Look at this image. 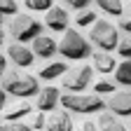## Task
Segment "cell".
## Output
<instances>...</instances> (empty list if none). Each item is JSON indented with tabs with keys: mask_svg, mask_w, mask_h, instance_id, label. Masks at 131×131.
I'll return each mask as SVG.
<instances>
[{
	"mask_svg": "<svg viewBox=\"0 0 131 131\" xmlns=\"http://www.w3.org/2000/svg\"><path fill=\"white\" fill-rule=\"evenodd\" d=\"M7 59L19 66V68H28V66H33V61H35V56H33V52L26 47V45H9L7 47Z\"/></svg>",
	"mask_w": 131,
	"mask_h": 131,
	"instance_id": "11",
	"label": "cell"
},
{
	"mask_svg": "<svg viewBox=\"0 0 131 131\" xmlns=\"http://www.w3.org/2000/svg\"><path fill=\"white\" fill-rule=\"evenodd\" d=\"M89 38H91V42L101 49V52H105V54L115 52V49H117V45H119L117 28H115L110 21H105V19H98V21L91 26Z\"/></svg>",
	"mask_w": 131,
	"mask_h": 131,
	"instance_id": "5",
	"label": "cell"
},
{
	"mask_svg": "<svg viewBox=\"0 0 131 131\" xmlns=\"http://www.w3.org/2000/svg\"><path fill=\"white\" fill-rule=\"evenodd\" d=\"M0 30H3V14H0Z\"/></svg>",
	"mask_w": 131,
	"mask_h": 131,
	"instance_id": "32",
	"label": "cell"
},
{
	"mask_svg": "<svg viewBox=\"0 0 131 131\" xmlns=\"http://www.w3.org/2000/svg\"><path fill=\"white\" fill-rule=\"evenodd\" d=\"M59 101H61V91L56 89V87H45V89H40V94L35 96V108H38V112H49V110H54L56 105H59Z\"/></svg>",
	"mask_w": 131,
	"mask_h": 131,
	"instance_id": "8",
	"label": "cell"
},
{
	"mask_svg": "<svg viewBox=\"0 0 131 131\" xmlns=\"http://www.w3.org/2000/svg\"><path fill=\"white\" fill-rule=\"evenodd\" d=\"M66 110L77 112V115H89V112H101L105 110V101L96 94H66L59 101Z\"/></svg>",
	"mask_w": 131,
	"mask_h": 131,
	"instance_id": "4",
	"label": "cell"
},
{
	"mask_svg": "<svg viewBox=\"0 0 131 131\" xmlns=\"http://www.w3.org/2000/svg\"><path fill=\"white\" fill-rule=\"evenodd\" d=\"M16 12H19V5L14 0H0V14L3 16H16Z\"/></svg>",
	"mask_w": 131,
	"mask_h": 131,
	"instance_id": "23",
	"label": "cell"
},
{
	"mask_svg": "<svg viewBox=\"0 0 131 131\" xmlns=\"http://www.w3.org/2000/svg\"><path fill=\"white\" fill-rule=\"evenodd\" d=\"M3 126H5V124H3V122H0V131H3Z\"/></svg>",
	"mask_w": 131,
	"mask_h": 131,
	"instance_id": "33",
	"label": "cell"
},
{
	"mask_svg": "<svg viewBox=\"0 0 131 131\" xmlns=\"http://www.w3.org/2000/svg\"><path fill=\"white\" fill-rule=\"evenodd\" d=\"M45 16H47L45 24H47L49 30H56V33H66V30H68L70 16H68V12H66L63 7H52Z\"/></svg>",
	"mask_w": 131,
	"mask_h": 131,
	"instance_id": "10",
	"label": "cell"
},
{
	"mask_svg": "<svg viewBox=\"0 0 131 131\" xmlns=\"http://www.w3.org/2000/svg\"><path fill=\"white\" fill-rule=\"evenodd\" d=\"M66 73H68V66H66L63 61H52L49 66H45V68L40 70V80H56V77H63Z\"/></svg>",
	"mask_w": 131,
	"mask_h": 131,
	"instance_id": "16",
	"label": "cell"
},
{
	"mask_svg": "<svg viewBox=\"0 0 131 131\" xmlns=\"http://www.w3.org/2000/svg\"><path fill=\"white\" fill-rule=\"evenodd\" d=\"M30 103L28 101H19V103H14L12 108H7L5 110V119H7V124H12V122H21L24 117H28L30 115Z\"/></svg>",
	"mask_w": 131,
	"mask_h": 131,
	"instance_id": "15",
	"label": "cell"
},
{
	"mask_svg": "<svg viewBox=\"0 0 131 131\" xmlns=\"http://www.w3.org/2000/svg\"><path fill=\"white\" fill-rule=\"evenodd\" d=\"M7 98H9V96L0 89V110H7Z\"/></svg>",
	"mask_w": 131,
	"mask_h": 131,
	"instance_id": "30",
	"label": "cell"
},
{
	"mask_svg": "<svg viewBox=\"0 0 131 131\" xmlns=\"http://www.w3.org/2000/svg\"><path fill=\"white\" fill-rule=\"evenodd\" d=\"M115 82L131 89V61H122L117 68H115Z\"/></svg>",
	"mask_w": 131,
	"mask_h": 131,
	"instance_id": "17",
	"label": "cell"
},
{
	"mask_svg": "<svg viewBox=\"0 0 131 131\" xmlns=\"http://www.w3.org/2000/svg\"><path fill=\"white\" fill-rule=\"evenodd\" d=\"M45 124H47V117H45V115L42 112H35V115H33V119H30V129L33 131H35V129H45Z\"/></svg>",
	"mask_w": 131,
	"mask_h": 131,
	"instance_id": "25",
	"label": "cell"
},
{
	"mask_svg": "<svg viewBox=\"0 0 131 131\" xmlns=\"http://www.w3.org/2000/svg\"><path fill=\"white\" fill-rule=\"evenodd\" d=\"M98 7L110 16H122L124 14V3H119V0H101Z\"/></svg>",
	"mask_w": 131,
	"mask_h": 131,
	"instance_id": "18",
	"label": "cell"
},
{
	"mask_svg": "<svg viewBox=\"0 0 131 131\" xmlns=\"http://www.w3.org/2000/svg\"><path fill=\"white\" fill-rule=\"evenodd\" d=\"M54 54H59V42L52 35H38L35 40H33V56L52 59Z\"/></svg>",
	"mask_w": 131,
	"mask_h": 131,
	"instance_id": "9",
	"label": "cell"
},
{
	"mask_svg": "<svg viewBox=\"0 0 131 131\" xmlns=\"http://www.w3.org/2000/svg\"><path fill=\"white\" fill-rule=\"evenodd\" d=\"M94 80V68L89 66H75V68H68V73L63 75V89L68 94H84V89L91 84Z\"/></svg>",
	"mask_w": 131,
	"mask_h": 131,
	"instance_id": "6",
	"label": "cell"
},
{
	"mask_svg": "<svg viewBox=\"0 0 131 131\" xmlns=\"http://www.w3.org/2000/svg\"><path fill=\"white\" fill-rule=\"evenodd\" d=\"M9 35L16 40V45H26L33 42L38 35H42V24L30 14H16L9 21Z\"/></svg>",
	"mask_w": 131,
	"mask_h": 131,
	"instance_id": "3",
	"label": "cell"
},
{
	"mask_svg": "<svg viewBox=\"0 0 131 131\" xmlns=\"http://www.w3.org/2000/svg\"><path fill=\"white\" fill-rule=\"evenodd\" d=\"M3 131H33V129L28 124H24V122H12V124H5Z\"/></svg>",
	"mask_w": 131,
	"mask_h": 131,
	"instance_id": "26",
	"label": "cell"
},
{
	"mask_svg": "<svg viewBox=\"0 0 131 131\" xmlns=\"http://www.w3.org/2000/svg\"><path fill=\"white\" fill-rule=\"evenodd\" d=\"M59 54L68 61H82V59H89L94 54V49H91V42L84 35H80L77 30L68 28L63 33L61 42H59Z\"/></svg>",
	"mask_w": 131,
	"mask_h": 131,
	"instance_id": "2",
	"label": "cell"
},
{
	"mask_svg": "<svg viewBox=\"0 0 131 131\" xmlns=\"http://www.w3.org/2000/svg\"><path fill=\"white\" fill-rule=\"evenodd\" d=\"M5 73H7V59L0 54V80H3V75H5Z\"/></svg>",
	"mask_w": 131,
	"mask_h": 131,
	"instance_id": "29",
	"label": "cell"
},
{
	"mask_svg": "<svg viewBox=\"0 0 131 131\" xmlns=\"http://www.w3.org/2000/svg\"><path fill=\"white\" fill-rule=\"evenodd\" d=\"M98 21V16H96V12H91V9H87V12H80L77 16H75V24L80 26V28H87V26H94Z\"/></svg>",
	"mask_w": 131,
	"mask_h": 131,
	"instance_id": "20",
	"label": "cell"
},
{
	"mask_svg": "<svg viewBox=\"0 0 131 131\" xmlns=\"http://www.w3.org/2000/svg\"><path fill=\"white\" fill-rule=\"evenodd\" d=\"M45 129L47 131H73V119L66 110H56V112L49 115Z\"/></svg>",
	"mask_w": 131,
	"mask_h": 131,
	"instance_id": "12",
	"label": "cell"
},
{
	"mask_svg": "<svg viewBox=\"0 0 131 131\" xmlns=\"http://www.w3.org/2000/svg\"><path fill=\"white\" fill-rule=\"evenodd\" d=\"M96 126H98V131H129V129L124 126V122H122L119 117H115L112 112H101Z\"/></svg>",
	"mask_w": 131,
	"mask_h": 131,
	"instance_id": "14",
	"label": "cell"
},
{
	"mask_svg": "<svg viewBox=\"0 0 131 131\" xmlns=\"http://www.w3.org/2000/svg\"><path fill=\"white\" fill-rule=\"evenodd\" d=\"M77 131H98V126H96L94 122H84V124H80Z\"/></svg>",
	"mask_w": 131,
	"mask_h": 131,
	"instance_id": "28",
	"label": "cell"
},
{
	"mask_svg": "<svg viewBox=\"0 0 131 131\" xmlns=\"http://www.w3.org/2000/svg\"><path fill=\"white\" fill-rule=\"evenodd\" d=\"M108 110L115 117H131V91H115L108 98Z\"/></svg>",
	"mask_w": 131,
	"mask_h": 131,
	"instance_id": "7",
	"label": "cell"
},
{
	"mask_svg": "<svg viewBox=\"0 0 131 131\" xmlns=\"http://www.w3.org/2000/svg\"><path fill=\"white\" fill-rule=\"evenodd\" d=\"M94 59V70L96 73H115V68H117V61H115L112 54H105V52H94L91 54Z\"/></svg>",
	"mask_w": 131,
	"mask_h": 131,
	"instance_id": "13",
	"label": "cell"
},
{
	"mask_svg": "<svg viewBox=\"0 0 131 131\" xmlns=\"http://www.w3.org/2000/svg\"><path fill=\"white\" fill-rule=\"evenodd\" d=\"M94 94L96 96H105V94H115V82H110V80H101V82H96L94 84Z\"/></svg>",
	"mask_w": 131,
	"mask_h": 131,
	"instance_id": "21",
	"label": "cell"
},
{
	"mask_svg": "<svg viewBox=\"0 0 131 131\" xmlns=\"http://www.w3.org/2000/svg\"><path fill=\"white\" fill-rule=\"evenodd\" d=\"M0 82H3V91L7 96H16V98H21V101H26V98L40 94V82H38V77H33L28 73L7 70Z\"/></svg>",
	"mask_w": 131,
	"mask_h": 131,
	"instance_id": "1",
	"label": "cell"
},
{
	"mask_svg": "<svg viewBox=\"0 0 131 131\" xmlns=\"http://www.w3.org/2000/svg\"><path fill=\"white\" fill-rule=\"evenodd\" d=\"M117 54L124 59V61H131V35H124L117 45Z\"/></svg>",
	"mask_w": 131,
	"mask_h": 131,
	"instance_id": "22",
	"label": "cell"
},
{
	"mask_svg": "<svg viewBox=\"0 0 131 131\" xmlns=\"http://www.w3.org/2000/svg\"><path fill=\"white\" fill-rule=\"evenodd\" d=\"M119 28L124 30V33H129V35H131V9L122 16V19H119Z\"/></svg>",
	"mask_w": 131,
	"mask_h": 131,
	"instance_id": "27",
	"label": "cell"
},
{
	"mask_svg": "<svg viewBox=\"0 0 131 131\" xmlns=\"http://www.w3.org/2000/svg\"><path fill=\"white\" fill-rule=\"evenodd\" d=\"M24 7L28 12H49L54 7V3H52V0H26Z\"/></svg>",
	"mask_w": 131,
	"mask_h": 131,
	"instance_id": "19",
	"label": "cell"
},
{
	"mask_svg": "<svg viewBox=\"0 0 131 131\" xmlns=\"http://www.w3.org/2000/svg\"><path fill=\"white\" fill-rule=\"evenodd\" d=\"M89 5H91L89 0H70V3H66V5H63V9H66V12H68V9H75V12H87V9H89Z\"/></svg>",
	"mask_w": 131,
	"mask_h": 131,
	"instance_id": "24",
	"label": "cell"
},
{
	"mask_svg": "<svg viewBox=\"0 0 131 131\" xmlns=\"http://www.w3.org/2000/svg\"><path fill=\"white\" fill-rule=\"evenodd\" d=\"M5 45V30H0V47Z\"/></svg>",
	"mask_w": 131,
	"mask_h": 131,
	"instance_id": "31",
	"label": "cell"
}]
</instances>
